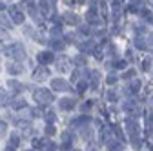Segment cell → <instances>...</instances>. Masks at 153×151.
<instances>
[{
    "label": "cell",
    "mask_w": 153,
    "mask_h": 151,
    "mask_svg": "<svg viewBox=\"0 0 153 151\" xmlns=\"http://www.w3.org/2000/svg\"><path fill=\"white\" fill-rule=\"evenodd\" d=\"M75 64H76V66H86V58H84V56H80V55H79V56H76V58H75Z\"/></svg>",
    "instance_id": "34"
},
{
    "label": "cell",
    "mask_w": 153,
    "mask_h": 151,
    "mask_svg": "<svg viewBox=\"0 0 153 151\" xmlns=\"http://www.w3.org/2000/svg\"><path fill=\"white\" fill-rule=\"evenodd\" d=\"M35 102L38 106H48V104H51L53 102V93L49 89H44V87L36 89L35 91Z\"/></svg>",
    "instance_id": "1"
},
{
    "label": "cell",
    "mask_w": 153,
    "mask_h": 151,
    "mask_svg": "<svg viewBox=\"0 0 153 151\" xmlns=\"http://www.w3.org/2000/svg\"><path fill=\"white\" fill-rule=\"evenodd\" d=\"M7 87H9L11 93H15V95H18L20 91H24V86H22L20 82H16V80H9V82H7Z\"/></svg>",
    "instance_id": "10"
},
{
    "label": "cell",
    "mask_w": 153,
    "mask_h": 151,
    "mask_svg": "<svg viewBox=\"0 0 153 151\" xmlns=\"http://www.w3.org/2000/svg\"><path fill=\"white\" fill-rule=\"evenodd\" d=\"M6 131H7V124H6L4 120H0V137H4Z\"/></svg>",
    "instance_id": "29"
},
{
    "label": "cell",
    "mask_w": 153,
    "mask_h": 151,
    "mask_svg": "<svg viewBox=\"0 0 153 151\" xmlns=\"http://www.w3.org/2000/svg\"><path fill=\"white\" fill-rule=\"evenodd\" d=\"M26 7H27V11H29V15L35 18L36 22H42V13L38 11V6L35 4V2H26Z\"/></svg>",
    "instance_id": "6"
},
{
    "label": "cell",
    "mask_w": 153,
    "mask_h": 151,
    "mask_svg": "<svg viewBox=\"0 0 153 151\" xmlns=\"http://www.w3.org/2000/svg\"><path fill=\"white\" fill-rule=\"evenodd\" d=\"M151 42H153V36H151Z\"/></svg>",
    "instance_id": "47"
},
{
    "label": "cell",
    "mask_w": 153,
    "mask_h": 151,
    "mask_svg": "<svg viewBox=\"0 0 153 151\" xmlns=\"http://www.w3.org/2000/svg\"><path fill=\"white\" fill-rule=\"evenodd\" d=\"M93 47H95V42H93V40H88V42L80 44V51H84V53H89V51H93Z\"/></svg>",
    "instance_id": "17"
},
{
    "label": "cell",
    "mask_w": 153,
    "mask_h": 151,
    "mask_svg": "<svg viewBox=\"0 0 153 151\" xmlns=\"http://www.w3.org/2000/svg\"><path fill=\"white\" fill-rule=\"evenodd\" d=\"M151 106H153V98H151Z\"/></svg>",
    "instance_id": "46"
},
{
    "label": "cell",
    "mask_w": 153,
    "mask_h": 151,
    "mask_svg": "<svg viewBox=\"0 0 153 151\" xmlns=\"http://www.w3.org/2000/svg\"><path fill=\"white\" fill-rule=\"evenodd\" d=\"M106 144H108V147H109L111 151H120V149H122L120 142H117V140H113V138H111V140H108Z\"/></svg>",
    "instance_id": "18"
},
{
    "label": "cell",
    "mask_w": 153,
    "mask_h": 151,
    "mask_svg": "<svg viewBox=\"0 0 153 151\" xmlns=\"http://www.w3.org/2000/svg\"><path fill=\"white\" fill-rule=\"evenodd\" d=\"M88 124H89V117L88 115H82L79 118H73L71 120V126H82V127H86Z\"/></svg>",
    "instance_id": "13"
},
{
    "label": "cell",
    "mask_w": 153,
    "mask_h": 151,
    "mask_svg": "<svg viewBox=\"0 0 153 151\" xmlns=\"http://www.w3.org/2000/svg\"><path fill=\"white\" fill-rule=\"evenodd\" d=\"M131 144H133V146H135L137 149H139V147L142 146V142H140V138H139V137H137V138H131Z\"/></svg>",
    "instance_id": "38"
},
{
    "label": "cell",
    "mask_w": 153,
    "mask_h": 151,
    "mask_svg": "<svg viewBox=\"0 0 153 151\" xmlns=\"http://www.w3.org/2000/svg\"><path fill=\"white\" fill-rule=\"evenodd\" d=\"M80 133H82L84 140H89V138H91V129H89V127H84V129H80Z\"/></svg>",
    "instance_id": "28"
},
{
    "label": "cell",
    "mask_w": 153,
    "mask_h": 151,
    "mask_svg": "<svg viewBox=\"0 0 153 151\" xmlns=\"http://www.w3.org/2000/svg\"><path fill=\"white\" fill-rule=\"evenodd\" d=\"M60 151H73V149H71V144H69V142H68V144H62Z\"/></svg>",
    "instance_id": "42"
},
{
    "label": "cell",
    "mask_w": 153,
    "mask_h": 151,
    "mask_svg": "<svg viewBox=\"0 0 153 151\" xmlns=\"http://www.w3.org/2000/svg\"><path fill=\"white\" fill-rule=\"evenodd\" d=\"M139 89H140V82H139V80H133L131 86H129V91H131V93H137Z\"/></svg>",
    "instance_id": "27"
},
{
    "label": "cell",
    "mask_w": 153,
    "mask_h": 151,
    "mask_svg": "<svg viewBox=\"0 0 153 151\" xmlns=\"http://www.w3.org/2000/svg\"><path fill=\"white\" fill-rule=\"evenodd\" d=\"M133 77H135V69H128L124 73V78H128V80H133Z\"/></svg>",
    "instance_id": "32"
},
{
    "label": "cell",
    "mask_w": 153,
    "mask_h": 151,
    "mask_svg": "<svg viewBox=\"0 0 153 151\" xmlns=\"http://www.w3.org/2000/svg\"><path fill=\"white\" fill-rule=\"evenodd\" d=\"M140 15L146 18L148 22H153V15H151V11H149V9H140Z\"/></svg>",
    "instance_id": "23"
},
{
    "label": "cell",
    "mask_w": 153,
    "mask_h": 151,
    "mask_svg": "<svg viewBox=\"0 0 153 151\" xmlns=\"http://www.w3.org/2000/svg\"><path fill=\"white\" fill-rule=\"evenodd\" d=\"M49 46L53 49H56V51H60V49H64V40H60V38H51Z\"/></svg>",
    "instance_id": "16"
},
{
    "label": "cell",
    "mask_w": 153,
    "mask_h": 151,
    "mask_svg": "<svg viewBox=\"0 0 153 151\" xmlns=\"http://www.w3.org/2000/svg\"><path fill=\"white\" fill-rule=\"evenodd\" d=\"M33 146H35V147H38L40 151H55V149H56V146H55L51 140H48V138L33 140Z\"/></svg>",
    "instance_id": "3"
},
{
    "label": "cell",
    "mask_w": 153,
    "mask_h": 151,
    "mask_svg": "<svg viewBox=\"0 0 153 151\" xmlns=\"http://www.w3.org/2000/svg\"><path fill=\"white\" fill-rule=\"evenodd\" d=\"M64 22L75 26V24H79V16H76L75 13H66V15H64Z\"/></svg>",
    "instance_id": "14"
},
{
    "label": "cell",
    "mask_w": 153,
    "mask_h": 151,
    "mask_svg": "<svg viewBox=\"0 0 153 151\" xmlns=\"http://www.w3.org/2000/svg\"><path fill=\"white\" fill-rule=\"evenodd\" d=\"M22 64L20 62H7V73L9 75H20L22 73Z\"/></svg>",
    "instance_id": "9"
},
{
    "label": "cell",
    "mask_w": 153,
    "mask_h": 151,
    "mask_svg": "<svg viewBox=\"0 0 153 151\" xmlns=\"http://www.w3.org/2000/svg\"><path fill=\"white\" fill-rule=\"evenodd\" d=\"M62 138H64V140H68V142H69V140H71V138H73V135H71V131H68V129H66V131H64V133H62Z\"/></svg>",
    "instance_id": "36"
},
{
    "label": "cell",
    "mask_w": 153,
    "mask_h": 151,
    "mask_svg": "<svg viewBox=\"0 0 153 151\" xmlns=\"http://www.w3.org/2000/svg\"><path fill=\"white\" fill-rule=\"evenodd\" d=\"M6 55L15 58V62H22L26 58V49L22 47V44H13L6 49Z\"/></svg>",
    "instance_id": "2"
},
{
    "label": "cell",
    "mask_w": 153,
    "mask_h": 151,
    "mask_svg": "<svg viewBox=\"0 0 153 151\" xmlns=\"http://www.w3.org/2000/svg\"><path fill=\"white\" fill-rule=\"evenodd\" d=\"M0 26H4L6 29H9V27H11V20H9L6 15H0Z\"/></svg>",
    "instance_id": "20"
},
{
    "label": "cell",
    "mask_w": 153,
    "mask_h": 151,
    "mask_svg": "<svg viewBox=\"0 0 153 151\" xmlns=\"http://www.w3.org/2000/svg\"><path fill=\"white\" fill-rule=\"evenodd\" d=\"M113 129H115V133H117V137L122 140V138H124V135H122V129H120L119 126H113Z\"/></svg>",
    "instance_id": "37"
},
{
    "label": "cell",
    "mask_w": 153,
    "mask_h": 151,
    "mask_svg": "<svg viewBox=\"0 0 153 151\" xmlns=\"http://www.w3.org/2000/svg\"><path fill=\"white\" fill-rule=\"evenodd\" d=\"M91 75V87H97L99 86V77H100V75L97 73V71H93V73H89Z\"/></svg>",
    "instance_id": "22"
},
{
    "label": "cell",
    "mask_w": 153,
    "mask_h": 151,
    "mask_svg": "<svg viewBox=\"0 0 153 151\" xmlns=\"http://www.w3.org/2000/svg\"><path fill=\"white\" fill-rule=\"evenodd\" d=\"M66 62H68V60H66V56H62V58L59 60V69H60V71L66 69Z\"/></svg>",
    "instance_id": "35"
},
{
    "label": "cell",
    "mask_w": 153,
    "mask_h": 151,
    "mask_svg": "<svg viewBox=\"0 0 153 151\" xmlns=\"http://www.w3.org/2000/svg\"><path fill=\"white\" fill-rule=\"evenodd\" d=\"M48 75H49V69L44 67V66H40L38 69H35V78H36V80H44Z\"/></svg>",
    "instance_id": "12"
},
{
    "label": "cell",
    "mask_w": 153,
    "mask_h": 151,
    "mask_svg": "<svg viewBox=\"0 0 153 151\" xmlns=\"http://www.w3.org/2000/svg\"><path fill=\"white\" fill-rule=\"evenodd\" d=\"M7 104V91H4L2 87H0V107Z\"/></svg>",
    "instance_id": "21"
},
{
    "label": "cell",
    "mask_w": 153,
    "mask_h": 151,
    "mask_svg": "<svg viewBox=\"0 0 153 151\" xmlns=\"http://www.w3.org/2000/svg\"><path fill=\"white\" fill-rule=\"evenodd\" d=\"M46 135H48V137L55 135V126H53V124H48V126H46Z\"/></svg>",
    "instance_id": "31"
},
{
    "label": "cell",
    "mask_w": 153,
    "mask_h": 151,
    "mask_svg": "<svg viewBox=\"0 0 153 151\" xmlns=\"http://www.w3.org/2000/svg\"><path fill=\"white\" fill-rule=\"evenodd\" d=\"M79 35L88 36V35H89V27H88V26H80V27H79Z\"/></svg>",
    "instance_id": "30"
},
{
    "label": "cell",
    "mask_w": 153,
    "mask_h": 151,
    "mask_svg": "<svg viewBox=\"0 0 153 151\" xmlns=\"http://www.w3.org/2000/svg\"><path fill=\"white\" fill-rule=\"evenodd\" d=\"M51 89L53 91H66L68 89V82L64 78H53L51 80Z\"/></svg>",
    "instance_id": "7"
},
{
    "label": "cell",
    "mask_w": 153,
    "mask_h": 151,
    "mask_svg": "<svg viewBox=\"0 0 153 151\" xmlns=\"http://www.w3.org/2000/svg\"><path fill=\"white\" fill-rule=\"evenodd\" d=\"M9 15H11V18H13L15 24H22L24 22V13L20 11V7H18V6H11L9 7Z\"/></svg>",
    "instance_id": "5"
},
{
    "label": "cell",
    "mask_w": 153,
    "mask_h": 151,
    "mask_svg": "<svg viewBox=\"0 0 153 151\" xmlns=\"http://www.w3.org/2000/svg\"><path fill=\"white\" fill-rule=\"evenodd\" d=\"M135 46H137L139 49H146V40L140 38V36H137V38H135Z\"/></svg>",
    "instance_id": "26"
},
{
    "label": "cell",
    "mask_w": 153,
    "mask_h": 151,
    "mask_svg": "<svg viewBox=\"0 0 153 151\" xmlns=\"http://www.w3.org/2000/svg\"><path fill=\"white\" fill-rule=\"evenodd\" d=\"M4 9H6V4H4V2H0V11H4Z\"/></svg>",
    "instance_id": "43"
},
{
    "label": "cell",
    "mask_w": 153,
    "mask_h": 151,
    "mask_svg": "<svg viewBox=\"0 0 153 151\" xmlns=\"http://www.w3.org/2000/svg\"><path fill=\"white\" fill-rule=\"evenodd\" d=\"M91 107H93V102H91V100H86V102L80 106V109H82L84 113H89V111H91Z\"/></svg>",
    "instance_id": "24"
},
{
    "label": "cell",
    "mask_w": 153,
    "mask_h": 151,
    "mask_svg": "<svg viewBox=\"0 0 153 151\" xmlns=\"http://www.w3.org/2000/svg\"><path fill=\"white\" fill-rule=\"evenodd\" d=\"M36 60L40 62L42 66L44 64H49V62H53V53L51 51H40V53H38V56H36Z\"/></svg>",
    "instance_id": "8"
},
{
    "label": "cell",
    "mask_w": 153,
    "mask_h": 151,
    "mask_svg": "<svg viewBox=\"0 0 153 151\" xmlns=\"http://www.w3.org/2000/svg\"><path fill=\"white\" fill-rule=\"evenodd\" d=\"M149 124H153V115H151V117H149Z\"/></svg>",
    "instance_id": "45"
},
{
    "label": "cell",
    "mask_w": 153,
    "mask_h": 151,
    "mask_svg": "<svg viewBox=\"0 0 153 151\" xmlns=\"http://www.w3.org/2000/svg\"><path fill=\"white\" fill-rule=\"evenodd\" d=\"M18 144H20V137H18V135H15V133H13V135L9 137V147H16Z\"/></svg>",
    "instance_id": "19"
},
{
    "label": "cell",
    "mask_w": 153,
    "mask_h": 151,
    "mask_svg": "<svg viewBox=\"0 0 153 151\" xmlns=\"http://www.w3.org/2000/svg\"><path fill=\"white\" fill-rule=\"evenodd\" d=\"M27 104H26V100H22V98H13L11 100V107L13 109H24Z\"/></svg>",
    "instance_id": "15"
},
{
    "label": "cell",
    "mask_w": 153,
    "mask_h": 151,
    "mask_svg": "<svg viewBox=\"0 0 153 151\" xmlns=\"http://www.w3.org/2000/svg\"><path fill=\"white\" fill-rule=\"evenodd\" d=\"M86 87H88V82H80V84H79V93H84Z\"/></svg>",
    "instance_id": "41"
},
{
    "label": "cell",
    "mask_w": 153,
    "mask_h": 151,
    "mask_svg": "<svg viewBox=\"0 0 153 151\" xmlns=\"http://www.w3.org/2000/svg\"><path fill=\"white\" fill-rule=\"evenodd\" d=\"M106 80H108V84L111 86V84H115V82H117V77H115V75H109V77H108Z\"/></svg>",
    "instance_id": "40"
},
{
    "label": "cell",
    "mask_w": 153,
    "mask_h": 151,
    "mask_svg": "<svg viewBox=\"0 0 153 151\" xmlns=\"http://www.w3.org/2000/svg\"><path fill=\"white\" fill-rule=\"evenodd\" d=\"M46 118H48V122H49V124H53V122L56 120L55 111H51V109H49V111H46Z\"/></svg>",
    "instance_id": "25"
},
{
    "label": "cell",
    "mask_w": 153,
    "mask_h": 151,
    "mask_svg": "<svg viewBox=\"0 0 153 151\" xmlns=\"http://www.w3.org/2000/svg\"><path fill=\"white\" fill-rule=\"evenodd\" d=\"M108 100H109V102H115V100H117V95H115L113 91H109V93H108Z\"/></svg>",
    "instance_id": "39"
},
{
    "label": "cell",
    "mask_w": 153,
    "mask_h": 151,
    "mask_svg": "<svg viewBox=\"0 0 153 151\" xmlns=\"http://www.w3.org/2000/svg\"><path fill=\"white\" fill-rule=\"evenodd\" d=\"M6 151H15V147H9V146H7V149H6Z\"/></svg>",
    "instance_id": "44"
},
{
    "label": "cell",
    "mask_w": 153,
    "mask_h": 151,
    "mask_svg": "<svg viewBox=\"0 0 153 151\" xmlns=\"http://www.w3.org/2000/svg\"><path fill=\"white\" fill-rule=\"evenodd\" d=\"M126 131H128L129 138H137L139 137V124H137V120L128 118L126 120Z\"/></svg>",
    "instance_id": "4"
},
{
    "label": "cell",
    "mask_w": 153,
    "mask_h": 151,
    "mask_svg": "<svg viewBox=\"0 0 153 151\" xmlns=\"http://www.w3.org/2000/svg\"><path fill=\"white\" fill-rule=\"evenodd\" d=\"M59 104H60V109H62V111H71V109L75 107V100H73V98H62Z\"/></svg>",
    "instance_id": "11"
},
{
    "label": "cell",
    "mask_w": 153,
    "mask_h": 151,
    "mask_svg": "<svg viewBox=\"0 0 153 151\" xmlns=\"http://www.w3.org/2000/svg\"><path fill=\"white\" fill-rule=\"evenodd\" d=\"M142 69H144V71H149V69H151V60H149V58L142 60Z\"/></svg>",
    "instance_id": "33"
}]
</instances>
